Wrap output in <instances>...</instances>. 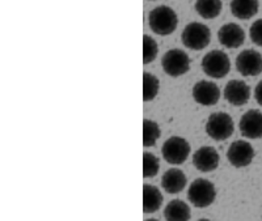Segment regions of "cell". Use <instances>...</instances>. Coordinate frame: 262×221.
Here are the masks:
<instances>
[{"instance_id": "obj_7", "label": "cell", "mask_w": 262, "mask_h": 221, "mask_svg": "<svg viewBox=\"0 0 262 221\" xmlns=\"http://www.w3.org/2000/svg\"><path fill=\"white\" fill-rule=\"evenodd\" d=\"M161 66L167 75L180 78L190 69V58L181 48H172L164 54Z\"/></svg>"}, {"instance_id": "obj_17", "label": "cell", "mask_w": 262, "mask_h": 221, "mask_svg": "<svg viewBox=\"0 0 262 221\" xmlns=\"http://www.w3.org/2000/svg\"><path fill=\"white\" fill-rule=\"evenodd\" d=\"M231 12L240 20H248L257 15L259 3L256 0H232L229 4Z\"/></svg>"}, {"instance_id": "obj_22", "label": "cell", "mask_w": 262, "mask_h": 221, "mask_svg": "<svg viewBox=\"0 0 262 221\" xmlns=\"http://www.w3.org/2000/svg\"><path fill=\"white\" fill-rule=\"evenodd\" d=\"M160 169V161L158 156L151 152L143 153V176L144 178H152L159 173Z\"/></svg>"}, {"instance_id": "obj_20", "label": "cell", "mask_w": 262, "mask_h": 221, "mask_svg": "<svg viewBox=\"0 0 262 221\" xmlns=\"http://www.w3.org/2000/svg\"><path fill=\"white\" fill-rule=\"evenodd\" d=\"M160 89V81L155 75L149 72L143 73V100L146 102L155 100Z\"/></svg>"}, {"instance_id": "obj_1", "label": "cell", "mask_w": 262, "mask_h": 221, "mask_svg": "<svg viewBox=\"0 0 262 221\" xmlns=\"http://www.w3.org/2000/svg\"><path fill=\"white\" fill-rule=\"evenodd\" d=\"M148 24L154 33L159 36H169L179 25V17L174 9L168 6H159L148 15Z\"/></svg>"}, {"instance_id": "obj_8", "label": "cell", "mask_w": 262, "mask_h": 221, "mask_svg": "<svg viewBox=\"0 0 262 221\" xmlns=\"http://www.w3.org/2000/svg\"><path fill=\"white\" fill-rule=\"evenodd\" d=\"M227 159L235 167H245L252 164L254 159V150L247 140H236L227 151Z\"/></svg>"}, {"instance_id": "obj_18", "label": "cell", "mask_w": 262, "mask_h": 221, "mask_svg": "<svg viewBox=\"0 0 262 221\" xmlns=\"http://www.w3.org/2000/svg\"><path fill=\"white\" fill-rule=\"evenodd\" d=\"M163 204V194L156 186H143V212L155 213Z\"/></svg>"}, {"instance_id": "obj_2", "label": "cell", "mask_w": 262, "mask_h": 221, "mask_svg": "<svg viewBox=\"0 0 262 221\" xmlns=\"http://www.w3.org/2000/svg\"><path fill=\"white\" fill-rule=\"evenodd\" d=\"M235 131V123L229 114L217 111L212 113L206 122V132L215 141H223L231 138Z\"/></svg>"}, {"instance_id": "obj_10", "label": "cell", "mask_w": 262, "mask_h": 221, "mask_svg": "<svg viewBox=\"0 0 262 221\" xmlns=\"http://www.w3.org/2000/svg\"><path fill=\"white\" fill-rule=\"evenodd\" d=\"M193 99L196 104L203 106H212L221 99V89L212 81L201 80L193 87Z\"/></svg>"}, {"instance_id": "obj_21", "label": "cell", "mask_w": 262, "mask_h": 221, "mask_svg": "<svg viewBox=\"0 0 262 221\" xmlns=\"http://www.w3.org/2000/svg\"><path fill=\"white\" fill-rule=\"evenodd\" d=\"M161 135V130L155 120L144 119L143 120V145L152 146L155 145Z\"/></svg>"}, {"instance_id": "obj_15", "label": "cell", "mask_w": 262, "mask_h": 221, "mask_svg": "<svg viewBox=\"0 0 262 221\" xmlns=\"http://www.w3.org/2000/svg\"><path fill=\"white\" fill-rule=\"evenodd\" d=\"M186 183H188L186 176L180 169H168L161 178L163 190H165L168 194H179L184 190Z\"/></svg>"}, {"instance_id": "obj_23", "label": "cell", "mask_w": 262, "mask_h": 221, "mask_svg": "<svg viewBox=\"0 0 262 221\" xmlns=\"http://www.w3.org/2000/svg\"><path fill=\"white\" fill-rule=\"evenodd\" d=\"M159 54V46L156 41L148 34L143 36V63L148 64V63L154 62Z\"/></svg>"}, {"instance_id": "obj_27", "label": "cell", "mask_w": 262, "mask_h": 221, "mask_svg": "<svg viewBox=\"0 0 262 221\" xmlns=\"http://www.w3.org/2000/svg\"><path fill=\"white\" fill-rule=\"evenodd\" d=\"M198 221H211V220H209V218H201V220Z\"/></svg>"}, {"instance_id": "obj_12", "label": "cell", "mask_w": 262, "mask_h": 221, "mask_svg": "<svg viewBox=\"0 0 262 221\" xmlns=\"http://www.w3.org/2000/svg\"><path fill=\"white\" fill-rule=\"evenodd\" d=\"M219 161H221L219 153L212 146H201L193 156V165L202 173L214 171L219 166Z\"/></svg>"}, {"instance_id": "obj_14", "label": "cell", "mask_w": 262, "mask_h": 221, "mask_svg": "<svg viewBox=\"0 0 262 221\" xmlns=\"http://www.w3.org/2000/svg\"><path fill=\"white\" fill-rule=\"evenodd\" d=\"M217 39L227 48H237L244 43L245 32L240 25L229 22L217 32Z\"/></svg>"}, {"instance_id": "obj_11", "label": "cell", "mask_w": 262, "mask_h": 221, "mask_svg": "<svg viewBox=\"0 0 262 221\" xmlns=\"http://www.w3.org/2000/svg\"><path fill=\"white\" fill-rule=\"evenodd\" d=\"M238 129L244 138L261 139L262 138V113L256 109L248 110L240 119Z\"/></svg>"}, {"instance_id": "obj_24", "label": "cell", "mask_w": 262, "mask_h": 221, "mask_svg": "<svg viewBox=\"0 0 262 221\" xmlns=\"http://www.w3.org/2000/svg\"><path fill=\"white\" fill-rule=\"evenodd\" d=\"M249 36L253 43L262 47V18H258V20L254 21L253 24L250 25Z\"/></svg>"}, {"instance_id": "obj_19", "label": "cell", "mask_w": 262, "mask_h": 221, "mask_svg": "<svg viewBox=\"0 0 262 221\" xmlns=\"http://www.w3.org/2000/svg\"><path fill=\"white\" fill-rule=\"evenodd\" d=\"M194 8L201 17L206 18V20H211V18H215L221 15L223 3L221 0H198Z\"/></svg>"}, {"instance_id": "obj_25", "label": "cell", "mask_w": 262, "mask_h": 221, "mask_svg": "<svg viewBox=\"0 0 262 221\" xmlns=\"http://www.w3.org/2000/svg\"><path fill=\"white\" fill-rule=\"evenodd\" d=\"M254 99H256L257 104L262 106V80L257 84L256 89H254Z\"/></svg>"}, {"instance_id": "obj_3", "label": "cell", "mask_w": 262, "mask_h": 221, "mask_svg": "<svg viewBox=\"0 0 262 221\" xmlns=\"http://www.w3.org/2000/svg\"><path fill=\"white\" fill-rule=\"evenodd\" d=\"M181 41L190 50H203L211 41V30L201 22H190L182 30Z\"/></svg>"}, {"instance_id": "obj_16", "label": "cell", "mask_w": 262, "mask_h": 221, "mask_svg": "<svg viewBox=\"0 0 262 221\" xmlns=\"http://www.w3.org/2000/svg\"><path fill=\"white\" fill-rule=\"evenodd\" d=\"M190 216V207L180 199L169 202L164 209V217L167 221H189Z\"/></svg>"}, {"instance_id": "obj_5", "label": "cell", "mask_w": 262, "mask_h": 221, "mask_svg": "<svg viewBox=\"0 0 262 221\" xmlns=\"http://www.w3.org/2000/svg\"><path fill=\"white\" fill-rule=\"evenodd\" d=\"M202 69L212 79H223L231 69V60L222 50H212L203 57Z\"/></svg>"}, {"instance_id": "obj_4", "label": "cell", "mask_w": 262, "mask_h": 221, "mask_svg": "<svg viewBox=\"0 0 262 221\" xmlns=\"http://www.w3.org/2000/svg\"><path fill=\"white\" fill-rule=\"evenodd\" d=\"M216 198V188L214 183L205 178H196L188 190V199L196 208H206L211 206Z\"/></svg>"}, {"instance_id": "obj_9", "label": "cell", "mask_w": 262, "mask_h": 221, "mask_svg": "<svg viewBox=\"0 0 262 221\" xmlns=\"http://www.w3.org/2000/svg\"><path fill=\"white\" fill-rule=\"evenodd\" d=\"M236 68L243 76H257L262 72V55L253 48L242 51L236 58Z\"/></svg>"}, {"instance_id": "obj_13", "label": "cell", "mask_w": 262, "mask_h": 221, "mask_svg": "<svg viewBox=\"0 0 262 221\" xmlns=\"http://www.w3.org/2000/svg\"><path fill=\"white\" fill-rule=\"evenodd\" d=\"M224 99L233 106H243L250 99V87L243 80H231L224 88Z\"/></svg>"}, {"instance_id": "obj_6", "label": "cell", "mask_w": 262, "mask_h": 221, "mask_svg": "<svg viewBox=\"0 0 262 221\" xmlns=\"http://www.w3.org/2000/svg\"><path fill=\"white\" fill-rule=\"evenodd\" d=\"M161 153L168 164L181 165L190 155V144L181 136H172L163 144Z\"/></svg>"}, {"instance_id": "obj_26", "label": "cell", "mask_w": 262, "mask_h": 221, "mask_svg": "<svg viewBox=\"0 0 262 221\" xmlns=\"http://www.w3.org/2000/svg\"><path fill=\"white\" fill-rule=\"evenodd\" d=\"M146 221H159V220H156V218H147Z\"/></svg>"}]
</instances>
